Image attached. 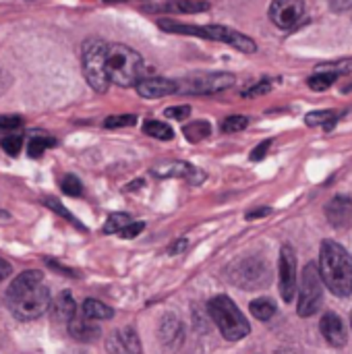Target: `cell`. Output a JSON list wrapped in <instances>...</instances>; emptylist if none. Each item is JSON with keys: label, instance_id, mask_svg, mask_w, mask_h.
<instances>
[{"label": "cell", "instance_id": "cell-39", "mask_svg": "<svg viewBox=\"0 0 352 354\" xmlns=\"http://www.w3.org/2000/svg\"><path fill=\"white\" fill-rule=\"evenodd\" d=\"M349 89H352V85H351V87H346V91H349Z\"/></svg>", "mask_w": 352, "mask_h": 354}, {"label": "cell", "instance_id": "cell-2", "mask_svg": "<svg viewBox=\"0 0 352 354\" xmlns=\"http://www.w3.org/2000/svg\"><path fill=\"white\" fill-rule=\"evenodd\" d=\"M319 278L336 297L352 295V259L334 241H324L319 251Z\"/></svg>", "mask_w": 352, "mask_h": 354}, {"label": "cell", "instance_id": "cell-32", "mask_svg": "<svg viewBox=\"0 0 352 354\" xmlns=\"http://www.w3.org/2000/svg\"><path fill=\"white\" fill-rule=\"evenodd\" d=\"M270 145H272V139H268V141L259 143V145L251 151V160H253V162L263 160V158H266V153H268V149H270Z\"/></svg>", "mask_w": 352, "mask_h": 354}, {"label": "cell", "instance_id": "cell-6", "mask_svg": "<svg viewBox=\"0 0 352 354\" xmlns=\"http://www.w3.org/2000/svg\"><path fill=\"white\" fill-rule=\"evenodd\" d=\"M104 50H106V41L95 39V37L87 39L83 46V75H85V81L98 93H104L110 87V79L106 75Z\"/></svg>", "mask_w": 352, "mask_h": 354}, {"label": "cell", "instance_id": "cell-31", "mask_svg": "<svg viewBox=\"0 0 352 354\" xmlns=\"http://www.w3.org/2000/svg\"><path fill=\"white\" fill-rule=\"evenodd\" d=\"M166 118H174V120H185L191 114V106H172L166 108Z\"/></svg>", "mask_w": 352, "mask_h": 354}, {"label": "cell", "instance_id": "cell-5", "mask_svg": "<svg viewBox=\"0 0 352 354\" xmlns=\"http://www.w3.org/2000/svg\"><path fill=\"white\" fill-rule=\"evenodd\" d=\"M212 319L216 322L218 330L222 332V336L230 342L243 340L251 334V326L245 319V315L241 313V309L234 305L232 299H228L226 295H220L216 299L210 301L207 305Z\"/></svg>", "mask_w": 352, "mask_h": 354}, {"label": "cell", "instance_id": "cell-38", "mask_svg": "<svg viewBox=\"0 0 352 354\" xmlns=\"http://www.w3.org/2000/svg\"><path fill=\"white\" fill-rule=\"evenodd\" d=\"M189 247V243H187V239H180L178 243H174L172 247H170V253L172 255H176V253H180V251H185Z\"/></svg>", "mask_w": 352, "mask_h": 354}, {"label": "cell", "instance_id": "cell-11", "mask_svg": "<svg viewBox=\"0 0 352 354\" xmlns=\"http://www.w3.org/2000/svg\"><path fill=\"white\" fill-rule=\"evenodd\" d=\"M135 89L145 100H160L164 95L176 93V81L162 79V77H145L135 83Z\"/></svg>", "mask_w": 352, "mask_h": 354}, {"label": "cell", "instance_id": "cell-13", "mask_svg": "<svg viewBox=\"0 0 352 354\" xmlns=\"http://www.w3.org/2000/svg\"><path fill=\"white\" fill-rule=\"evenodd\" d=\"M326 216L328 220L334 224V226H346L351 222L352 218V201L346 197V195H338L334 197L328 207H326Z\"/></svg>", "mask_w": 352, "mask_h": 354}, {"label": "cell", "instance_id": "cell-33", "mask_svg": "<svg viewBox=\"0 0 352 354\" xmlns=\"http://www.w3.org/2000/svg\"><path fill=\"white\" fill-rule=\"evenodd\" d=\"M141 230H143V222H133V224H129L118 236H122V239H135Z\"/></svg>", "mask_w": 352, "mask_h": 354}, {"label": "cell", "instance_id": "cell-22", "mask_svg": "<svg viewBox=\"0 0 352 354\" xmlns=\"http://www.w3.org/2000/svg\"><path fill=\"white\" fill-rule=\"evenodd\" d=\"M143 131L145 135H151L154 139H160V141H170L174 137V131L166 122H160V120H147L143 124Z\"/></svg>", "mask_w": 352, "mask_h": 354}, {"label": "cell", "instance_id": "cell-10", "mask_svg": "<svg viewBox=\"0 0 352 354\" xmlns=\"http://www.w3.org/2000/svg\"><path fill=\"white\" fill-rule=\"evenodd\" d=\"M297 292V255L293 247L284 245L280 251V295L284 303H293Z\"/></svg>", "mask_w": 352, "mask_h": 354}, {"label": "cell", "instance_id": "cell-35", "mask_svg": "<svg viewBox=\"0 0 352 354\" xmlns=\"http://www.w3.org/2000/svg\"><path fill=\"white\" fill-rule=\"evenodd\" d=\"M332 8H334L336 12L349 10V8H352V0H332Z\"/></svg>", "mask_w": 352, "mask_h": 354}, {"label": "cell", "instance_id": "cell-19", "mask_svg": "<svg viewBox=\"0 0 352 354\" xmlns=\"http://www.w3.org/2000/svg\"><path fill=\"white\" fill-rule=\"evenodd\" d=\"M71 324V334H73V338H77V340H81V342H93L95 338H100V328L98 326H93V324H89V322H68Z\"/></svg>", "mask_w": 352, "mask_h": 354}, {"label": "cell", "instance_id": "cell-21", "mask_svg": "<svg viewBox=\"0 0 352 354\" xmlns=\"http://www.w3.org/2000/svg\"><path fill=\"white\" fill-rule=\"evenodd\" d=\"M251 315L259 322H270L276 315V305L270 299H257L251 303Z\"/></svg>", "mask_w": 352, "mask_h": 354}, {"label": "cell", "instance_id": "cell-28", "mask_svg": "<svg viewBox=\"0 0 352 354\" xmlns=\"http://www.w3.org/2000/svg\"><path fill=\"white\" fill-rule=\"evenodd\" d=\"M21 145H23V139H21V135H8V137H4L2 139V149L8 153V156H19V151H21Z\"/></svg>", "mask_w": 352, "mask_h": 354}, {"label": "cell", "instance_id": "cell-26", "mask_svg": "<svg viewBox=\"0 0 352 354\" xmlns=\"http://www.w3.org/2000/svg\"><path fill=\"white\" fill-rule=\"evenodd\" d=\"M137 122V116L135 114H116V116H110L104 120V127L106 129H120V127H133Z\"/></svg>", "mask_w": 352, "mask_h": 354}, {"label": "cell", "instance_id": "cell-12", "mask_svg": "<svg viewBox=\"0 0 352 354\" xmlns=\"http://www.w3.org/2000/svg\"><path fill=\"white\" fill-rule=\"evenodd\" d=\"M319 330H322V334H324V338L328 340L330 346L340 348V346L346 344V328H344L342 319L336 313H326L322 324H319Z\"/></svg>", "mask_w": 352, "mask_h": 354}, {"label": "cell", "instance_id": "cell-23", "mask_svg": "<svg viewBox=\"0 0 352 354\" xmlns=\"http://www.w3.org/2000/svg\"><path fill=\"white\" fill-rule=\"evenodd\" d=\"M135 220L129 214H112L106 224H104V232L106 234H120L129 224H133Z\"/></svg>", "mask_w": 352, "mask_h": 354}, {"label": "cell", "instance_id": "cell-7", "mask_svg": "<svg viewBox=\"0 0 352 354\" xmlns=\"http://www.w3.org/2000/svg\"><path fill=\"white\" fill-rule=\"evenodd\" d=\"M234 85V75L230 73H195L187 79L176 81V93L189 95H210L224 91Z\"/></svg>", "mask_w": 352, "mask_h": 354}, {"label": "cell", "instance_id": "cell-4", "mask_svg": "<svg viewBox=\"0 0 352 354\" xmlns=\"http://www.w3.org/2000/svg\"><path fill=\"white\" fill-rule=\"evenodd\" d=\"M158 25L170 33H185V35H197V37H205V39H214V41H222V44H228L241 52H255L257 50V44L247 37L245 33L237 31V29H230V27H224V25H187V23H178V21H172V19H162L158 21Z\"/></svg>", "mask_w": 352, "mask_h": 354}, {"label": "cell", "instance_id": "cell-14", "mask_svg": "<svg viewBox=\"0 0 352 354\" xmlns=\"http://www.w3.org/2000/svg\"><path fill=\"white\" fill-rule=\"evenodd\" d=\"M110 351L114 354H141L137 332L133 328H124V330L116 332L110 342Z\"/></svg>", "mask_w": 352, "mask_h": 354}, {"label": "cell", "instance_id": "cell-16", "mask_svg": "<svg viewBox=\"0 0 352 354\" xmlns=\"http://www.w3.org/2000/svg\"><path fill=\"white\" fill-rule=\"evenodd\" d=\"M81 311H83V317L89 322H104L114 315V311L108 305H104L102 301H95V299H87L83 303Z\"/></svg>", "mask_w": 352, "mask_h": 354}, {"label": "cell", "instance_id": "cell-8", "mask_svg": "<svg viewBox=\"0 0 352 354\" xmlns=\"http://www.w3.org/2000/svg\"><path fill=\"white\" fill-rule=\"evenodd\" d=\"M322 278H319V270L315 263H307L301 276V295H299V315L301 317H311L319 311L322 307V297H324V288H322Z\"/></svg>", "mask_w": 352, "mask_h": 354}, {"label": "cell", "instance_id": "cell-24", "mask_svg": "<svg viewBox=\"0 0 352 354\" xmlns=\"http://www.w3.org/2000/svg\"><path fill=\"white\" fill-rule=\"evenodd\" d=\"M52 145H56V141L52 139V137H33L31 141H29V145H27V151H29V156L31 158H39L48 147H52Z\"/></svg>", "mask_w": 352, "mask_h": 354}, {"label": "cell", "instance_id": "cell-17", "mask_svg": "<svg viewBox=\"0 0 352 354\" xmlns=\"http://www.w3.org/2000/svg\"><path fill=\"white\" fill-rule=\"evenodd\" d=\"M338 120H340V112H336V110L311 112V114H307V118H305V122H307L309 127H322V129H326V131L334 129Z\"/></svg>", "mask_w": 352, "mask_h": 354}, {"label": "cell", "instance_id": "cell-27", "mask_svg": "<svg viewBox=\"0 0 352 354\" xmlns=\"http://www.w3.org/2000/svg\"><path fill=\"white\" fill-rule=\"evenodd\" d=\"M60 189H62V193H64V195H68V197H79V195L83 193V185H81V180H79L77 176H73V174H68V176H64V178H62Z\"/></svg>", "mask_w": 352, "mask_h": 354}, {"label": "cell", "instance_id": "cell-15", "mask_svg": "<svg viewBox=\"0 0 352 354\" xmlns=\"http://www.w3.org/2000/svg\"><path fill=\"white\" fill-rule=\"evenodd\" d=\"M75 311H77V305H75V301H73V297L68 292H60L56 297V301L52 303V315L58 322H66V324L73 322Z\"/></svg>", "mask_w": 352, "mask_h": 354}, {"label": "cell", "instance_id": "cell-30", "mask_svg": "<svg viewBox=\"0 0 352 354\" xmlns=\"http://www.w3.org/2000/svg\"><path fill=\"white\" fill-rule=\"evenodd\" d=\"M23 124V118L17 114H2L0 116V129L2 131H15Z\"/></svg>", "mask_w": 352, "mask_h": 354}, {"label": "cell", "instance_id": "cell-25", "mask_svg": "<svg viewBox=\"0 0 352 354\" xmlns=\"http://www.w3.org/2000/svg\"><path fill=\"white\" fill-rule=\"evenodd\" d=\"M247 124H249V118H247V116L234 114V116H228V118L222 122V131H224V133H239V131H245Z\"/></svg>", "mask_w": 352, "mask_h": 354}, {"label": "cell", "instance_id": "cell-1", "mask_svg": "<svg viewBox=\"0 0 352 354\" xmlns=\"http://www.w3.org/2000/svg\"><path fill=\"white\" fill-rule=\"evenodd\" d=\"M4 305L15 319L31 322L50 307V290L44 284L41 272H23L15 278L4 295Z\"/></svg>", "mask_w": 352, "mask_h": 354}, {"label": "cell", "instance_id": "cell-18", "mask_svg": "<svg viewBox=\"0 0 352 354\" xmlns=\"http://www.w3.org/2000/svg\"><path fill=\"white\" fill-rule=\"evenodd\" d=\"M156 176L164 178V176H191V174H197L199 170H195L193 166L185 164V162H168V164H162V166H156L151 170Z\"/></svg>", "mask_w": 352, "mask_h": 354}, {"label": "cell", "instance_id": "cell-37", "mask_svg": "<svg viewBox=\"0 0 352 354\" xmlns=\"http://www.w3.org/2000/svg\"><path fill=\"white\" fill-rule=\"evenodd\" d=\"M272 209L270 207H261V209H255V212H249L247 214V220H255V218H263V216H270Z\"/></svg>", "mask_w": 352, "mask_h": 354}, {"label": "cell", "instance_id": "cell-29", "mask_svg": "<svg viewBox=\"0 0 352 354\" xmlns=\"http://www.w3.org/2000/svg\"><path fill=\"white\" fill-rule=\"evenodd\" d=\"M270 89H272V81H270V79H263V81L255 83L253 87L245 89V91H243V97H257V95H263V93H268Z\"/></svg>", "mask_w": 352, "mask_h": 354}, {"label": "cell", "instance_id": "cell-34", "mask_svg": "<svg viewBox=\"0 0 352 354\" xmlns=\"http://www.w3.org/2000/svg\"><path fill=\"white\" fill-rule=\"evenodd\" d=\"M48 207H50V209H54V212H58V214H60V216H64L66 220L75 222V218H73V216H71V214H68V212H66V209H64L56 199H50V201H48Z\"/></svg>", "mask_w": 352, "mask_h": 354}, {"label": "cell", "instance_id": "cell-9", "mask_svg": "<svg viewBox=\"0 0 352 354\" xmlns=\"http://www.w3.org/2000/svg\"><path fill=\"white\" fill-rule=\"evenodd\" d=\"M305 15V0H274L270 6V19L276 27L288 31L295 29Z\"/></svg>", "mask_w": 352, "mask_h": 354}, {"label": "cell", "instance_id": "cell-40", "mask_svg": "<svg viewBox=\"0 0 352 354\" xmlns=\"http://www.w3.org/2000/svg\"><path fill=\"white\" fill-rule=\"evenodd\" d=\"M351 322H352V319H351Z\"/></svg>", "mask_w": 352, "mask_h": 354}, {"label": "cell", "instance_id": "cell-20", "mask_svg": "<svg viewBox=\"0 0 352 354\" xmlns=\"http://www.w3.org/2000/svg\"><path fill=\"white\" fill-rule=\"evenodd\" d=\"M210 133H212V127H210V122H205V120L189 122V124L183 129V135H185L189 141H193V143H197V141L210 137Z\"/></svg>", "mask_w": 352, "mask_h": 354}, {"label": "cell", "instance_id": "cell-3", "mask_svg": "<svg viewBox=\"0 0 352 354\" xmlns=\"http://www.w3.org/2000/svg\"><path fill=\"white\" fill-rule=\"evenodd\" d=\"M104 62H106V75L110 83L129 87V85H135L139 79H143L145 64H143L141 54L124 44H106Z\"/></svg>", "mask_w": 352, "mask_h": 354}, {"label": "cell", "instance_id": "cell-36", "mask_svg": "<svg viewBox=\"0 0 352 354\" xmlns=\"http://www.w3.org/2000/svg\"><path fill=\"white\" fill-rule=\"evenodd\" d=\"M10 272H12V270H10V263H8V261H4V259L0 257V284L10 276Z\"/></svg>", "mask_w": 352, "mask_h": 354}]
</instances>
